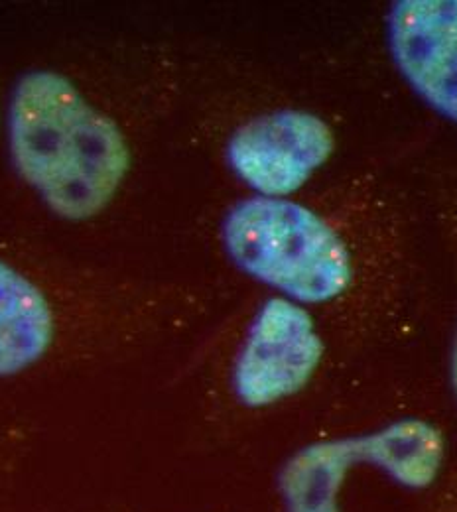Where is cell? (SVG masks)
<instances>
[{
	"instance_id": "obj_1",
	"label": "cell",
	"mask_w": 457,
	"mask_h": 512,
	"mask_svg": "<svg viewBox=\"0 0 457 512\" xmlns=\"http://www.w3.org/2000/svg\"><path fill=\"white\" fill-rule=\"evenodd\" d=\"M398 213L365 176L318 199L251 195L227 209L221 245L239 272L355 345L387 329L406 302L408 239Z\"/></svg>"
},
{
	"instance_id": "obj_2",
	"label": "cell",
	"mask_w": 457,
	"mask_h": 512,
	"mask_svg": "<svg viewBox=\"0 0 457 512\" xmlns=\"http://www.w3.org/2000/svg\"><path fill=\"white\" fill-rule=\"evenodd\" d=\"M186 314L180 292L73 288L0 258V383L123 353Z\"/></svg>"
},
{
	"instance_id": "obj_3",
	"label": "cell",
	"mask_w": 457,
	"mask_h": 512,
	"mask_svg": "<svg viewBox=\"0 0 457 512\" xmlns=\"http://www.w3.org/2000/svg\"><path fill=\"white\" fill-rule=\"evenodd\" d=\"M8 142L22 180L62 219L103 213L131 170L121 125L60 71L32 69L12 93Z\"/></svg>"
},
{
	"instance_id": "obj_4",
	"label": "cell",
	"mask_w": 457,
	"mask_h": 512,
	"mask_svg": "<svg viewBox=\"0 0 457 512\" xmlns=\"http://www.w3.org/2000/svg\"><path fill=\"white\" fill-rule=\"evenodd\" d=\"M347 339L316 312L268 294L225 349L219 400L239 418H264L300 400L333 369Z\"/></svg>"
},
{
	"instance_id": "obj_5",
	"label": "cell",
	"mask_w": 457,
	"mask_h": 512,
	"mask_svg": "<svg viewBox=\"0 0 457 512\" xmlns=\"http://www.w3.org/2000/svg\"><path fill=\"white\" fill-rule=\"evenodd\" d=\"M335 152L326 119L304 109H278L245 121L227 140L225 158L253 195L284 199L300 192Z\"/></svg>"
},
{
	"instance_id": "obj_6",
	"label": "cell",
	"mask_w": 457,
	"mask_h": 512,
	"mask_svg": "<svg viewBox=\"0 0 457 512\" xmlns=\"http://www.w3.org/2000/svg\"><path fill=\"white\" fill-rule=\"evenodd\" d=\"M387 42L412 91L457 127V0L392 2Z\"/></svg>"
},
{
	"instance_id": "obj_7",
	"label": "cell",
	"mask_w": 457,
	"mask_h": 512,
	"mask_svg": "<svg viewBox=\"0 0 457 512\" xmlns=\"http://www.w3.org/2000/svg\"><path fill=\"white\" fill-rule=\"evenodd\" d=\"M436 219L457 274V188H444L436 193ZM448 381L457 406V318L448 355Z\"/></svg>"
},
{
	"instance_id": "obj_8",
	"label": "cell",
	"mask_w": 457,
	"mask_h": 512,
	"mask_svg": "<svg viewBox=\"0 0 457 512\" xmlns=\"http://www.w3.org/2000/svg\"><path fill=\"white\" fill-rule=\"evenodd\" d=\"M24 455L26 438L12 428H0V507L12 495Z\"/></svg>"
},
{
	"instance_id": "obj_9",
	"label": "cell",
	"mask_w": 457,
	"mask_h": 512,
	"mask_svg": "<svg viewBox=\"0 0 457 512\" xmlns=\"http://www.w3.org/2000/svg\"><path fill=\"white\" fill-rule=\"evenodd\" d=\"M420 512H457V459L452 461L444 479L426 495Z\"/></svg>"
},
{
	"instance_id": "obj_10",
	"label": "cell",
	"mask_w": 457,
	"mask_h": 512,
	"mask_svg": "<svg viewBox=\"0 0 457 512\" xmlns=\"http://www.w3.org/2000/svg\"><path fill=\"white\" fill-rule=\"evenodd\" d=\"M101 512H154V511H142V509H134V507H127V505H115V507H107Z\"/></svg>"
}]
</instances>
